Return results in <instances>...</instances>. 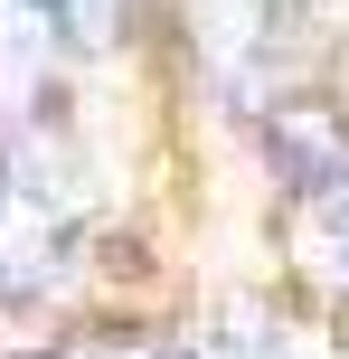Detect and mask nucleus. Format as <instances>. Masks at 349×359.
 <instances>
[{"mask_svg":"<svg viewBox=\"0 0 349 359\" xmlns=\"http://www.w3.org/2000/svg\"><path fill=\"white\" fill-rule=\"evenodd\" d=\"M189 57L236 114L293 95V19L283 0H189Z\"/></svg>","mask_w":349,"mask_h":359,"instance_id":"1","label":"nucleus"},{"mask_svg":"<svg viewBox=\"0 0 349 359\" xmlns=\"http://www.w3.org/2000/svg\"><path fill=\"white\" fill-rule=\"evenodd\" d=\"M264 161L293 198H321L349 180V104L331 95H283V104H264Z\"/></svg>","mask_w":349,"mask_h":359,"instance_id":"2","label":"nucleus"},{"mask_svg":"<svg viewBox=\"0 0 349 359\" xmlns=\"http://www.w3.org/2000/svg\"><path fill=\"white\" fill-rule=\"evenodd\" d=\"M57 57H66L57 0H0V133H38V114L57 104Z\"/></svg>","mask_w":349,"mask_h":359,"instance_id":"3","label":"nucleus"},{"mask_svg":"<svg viewBox=\"0 0 349 359\" xmlns=\"http://www.w3.org/2000/svg\"><path fill=\"white\" fill-rule=\"evenodd\" d=\"M57 255H66V208L48 198L38 170H19L10 189H0V303L38 293L57 274Z\"/></svg>","mask_w":349,"mask_h":359,"instance_id":"4","label":"nucleus"},{"mask_svg":"<svg viewBox=\"0 0 349 359\" xmlns=\"http://www.w3.org/2000/svg\"><path fill=\"white\" fill-rule=\"evenodd\" d=\"M302 265L331 293H349V180L321 189V198H302Z\"/></svg>","mask_w":349,"mask_h":359,"instance_id":"5","label":"nucleus"},{"mask_svg":"<svg viewBox=\"0 0 349 359\" xmlns=\"http://www.w3.org/2000/svg\"><path fill=\"white\" fill-rule=\"evenodd\" d=\"M48 359H199V350L170 341V331H76V341H57Z\"/></svg>","mask_w":349,"mask_h":359,"instance_id":"6","label":"nucleus"},{"mask_svg":"<svg viewBox=\"0 0 349 359\" xmlns=\"http://www.w3.org/2000/svg\"><path fill=\"white\" fill-rule=\"evenodd\" d=\"M227 359H283V322H264L255 303H236V331H227Z\"/></svg>","mask_w":349,"mask_h":359,"instance_id":"7","label":"nucleus"},{"mask_svg":"<svg viewBox=\"0 0 349 359\" xmlns=\"http://www.w3.org/2000/svg\"><path fill=\"white\" fill-rule=\"evenodd\" d=\"M57 19H66V38H76V48H104V38H113V19H123V0H57Z\"/></svg>","mask_w":349,"mask_h":359,"instance_id":"8","label":"nucleus"},{"mask_svg":"<svg viewBox=\"0 0 349 359\" xmlns=\"http://www.w3.org/2000/svg\"><path fill=\"white\" fill-rule=\"evenodd\" d=\"M0 189H10V161H0Z\"/></svg>","mask_w":349,"mask_h":359,"instance_id":"9","label":"nucleus"}]
</instances>
